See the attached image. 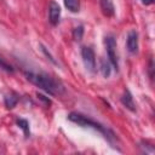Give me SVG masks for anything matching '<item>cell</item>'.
Returning <instances> with one entry per match:
<instances>
[{"mask_svg":"<svg viewBox=\"0 0 155 155\" xmlns=\"http://www.w3.org/2000/svg\"><path fill=\"white\" fill-rule=\"evenodd\" d=\"M25 78L34 84L35 86L40 87L41 90H44L45 92L50 93V94H56L57 92L61 91V86L59 84L51 78L50 75L45 74V73H34V71H25Z\"/></svg>","mask_w":155,"mask_h":155,"instance_id":"cell-1","label":"cell"},{"mask_svg":"<svg viewBox=\"0 0 155 155\" xmlns=\"http://www.w3.org/2000/svg\"><path fill=\"white\" fill-rule=\"evenodd\" d=\"M153 2H154V0H143V4H145V5H150Z\"/></svg>","mask_w":155,"mask_h":155,"instance_id":"cell-15","label":"cell"},{"mask_svg":"<svg viewBox=\"0 0 155 155\" xmlns=\"http://www.w3.org/2000/svg\"><path fill=\"white\" fill-rule=\"evenodd\" d=\"M68 119H69L70 121L78 124L79 126H82V127H92V128L97 130L98 132H101V133L104 136L105 139H108L109 143L113 144V140L115 139V134H114L109 128H107L105 126H103L102 124H99V122H97V121H94V120L90 119L88 116L82 115V114H80V113H70V114L68 115Z\"/></svg>","mask_w":155,"mask_h":155,"instance_id":"cell-2","label":"cell"},{"mask_svg":"<svg viewBox=\"0 0 155 155\" xmlns=\"http://www.w3.org/2000/svg\"><path fill=\"white\" fill-rule=\"evenodd\" d=\"M0 68L4 69V70H6V71H8V73H12V71H13V68H12L7 62H5L1 57H0Z\"/></svg>","mask_w":155,"mask_h":155,"instance_id":"cell-14","label":"cell"},{"mask_svg":"<svg viewBox=\"0 0 155 155\" xmlns=\"http://www.w3.org/2000/svg\"><path fill=\"white\" fill-rule=\"evenodd\" d=\"M82 34H84V28H82V25H79V27L74 28V31H73V38H74V40L80 41V40L82 39Z\"/></svg>","mask_w":155,"mask_h":155,"instance_id":"cell-12","label":"cell"},{"mask_svg":"<svg viewBox=\"0 0 155 155\" xmlns=\"http://www.w3.org/2000/svg\"><path fill=\"white\" fill-rule=\"evenodd\" d=\"M81 56H82V61H84V64L86 67V69L91 73H93L96 70V56H94V52L91 47H82L81 50Z\"/></svg>","mask_w":155,"mask_h":155,"instance_id":"cell-4","label":"cell"},{"mask_svg":"<svg viewBox=\"0 0 155 155\" xmlns=\"http://www.w3.org/2000/svg\"><path fill=\"white\" fill-rule=\"evenodd\" d=\"M126 46L131 53H136L138 51V34L136 30L128 31L127 39H126Z\"/></svg>","mask_w":155,"mask_h":155,"instance_id":"cell-6","label":"cell"},{"mask_svg":"<svg viewBox=\"0 0 155 155\" xmlns=\"http://www.w3.org/2000/svg\"><path fill=\"white\" fill-rule=\"evenodd\" d=\"M17 125H18L19 128L23 130L24 134L28 137V136H29V124H28V121L24 120V119H18V120H17Z\"/></svg>","mask_w":155,"mask_h":155,"instance_id":"cell-11","label":"cell"},{"mask_svg":"<svg viewBox=\"0 0 155 155\" xmlns=\"http://www.w3.org/2000/svg\"><path fill=\"white\" fill-rule=\"evenodd\" d=\"M99 4H101V8H102V12L105 17H111L114 16V2L113 0H99Z\"/></svg>","mask_w":155,"mask_h":155,"instance_id":"cell-7","label":"cell"},{"mask_svg":"<svg viewBox=\"0 0 155 155\" xmlns=\"http://www.w3.org/2000/svg\"><path fill=\"white\" fill-rule=\"evenodd\" d=\"M121 102H122V104H124L127 109H130L131 111H134V110H136V107H134V103H133V97H132V94H131V92H130L128 90H126V91L124 92V94H122V97H121Z\"/></svg>","mask_w":155,"mask_h":155,"instance_id":"cell-8","label":"cell"},{"mask_svg":"<svg viewBox=\"0 0 155 155\" xmlns=\"http://www.w3.org/2000/svg\"><path fill=\"white\" fill-rule=\"evenodd\" d=\"M64 5L70 12H78L80 8L79 0H64Z\"/></svg>","mask_w":155,"mask_h":155,"instance_id":"cell-9","label":"cell"},{"mask_svg":"<svg viewBox=\"0 0 155 155\" xmlns=\"http://www.w3.org/2000/svg\"><path fill=\"white\" fill-rule=\"evenodd\" d=\"M101 70H102V74H103V76H109L110 75V65H109V63H107L104 59L102 61V68H101Z\"/></svg>","mask_w":155,"mask_h":155,"instance_id":"cell-13","label":"cell"},{"mask_svg":"<svg viewBox=\"0 0 155 155\" xmlns=\"http://www.w3.org/2000/svg\"><path fill=\"white\" fill-rule=\"evenodd\" d=\"M17 102H18V97L15 93H10V94H7L5 97V104H6V107L8 109H12L17 104Z\"/></svg>","mask_w":155,"mask_h":155,"instance_id":"cell-10","label":"cell"},{"mask_svg":"<svg viewBox=\"0 0 155 155\" xmlns=\"http://www.w3.org/2000/svg\"><path fill=\"white\" fill-rule=\"evenodd\" d=\"M104 44H105V50H107L108 58H109L110 63L113 64V67L117 70V68H119V62H117V54H116V41H115L114 36H113V35L105 36Z\"/></svg>","mask_w":155,"mask_h":155,"instance_id":"cell-3","label":"cell"},{"mask_svg":"<svg viewBox=\"0 0 155 155\" xmlns=\"http://www.w3.org/2000/svg\"><path fill=\"white\" fill-rule=\"evenodd\" d=\"M61 18V7L56 1H51L48 7V21L52 25L58 24Z\"/></svg>","mask_w":155,"mask_h":155,"instance_id":"cell-5","label":"cell"}]
</instances>
